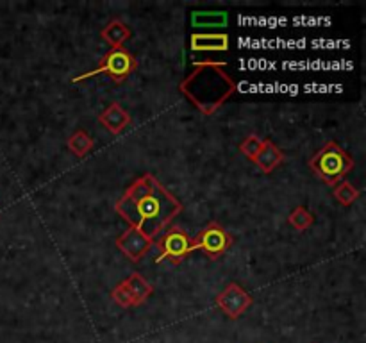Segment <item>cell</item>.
I'll return each mask as SVG.
<instances>
[{
  "label": "cell",
  "mask_w": 366,
  "mask_h": 343,
  "mask_svg": "<svg viewBox=\"0 0 366 343\" xmlns=\"http://www.w3.org/2000/svg\"><path fill=\"white\" fill-rule=\"evenodd\" d=\"M115 207L131 227H136L152 242L182 211L181 202L152 174L136 179Z\"/></svg>",
  "instance_id": "cell-1"
},
{
  "label": "cell",
  "mask_w": 366,
  "mask_h": 343,
  "mask_svg": "<svg viewBox=\"0 0 366 343\" xmlns=\"http://www.w3.org/2000/svg\"><path fill=\"white\" fill-rule=\"evenodd\" d=\"M195 70L181 82L179 89L205 117L218 111L224 102L236 92V82L224 72L221 61H195Z\"/></svg>",
  "instance_id": "cell-2"
},
{
  "label": "cell",
  "mask_w": 366,
  "mask_h": 343,
  "mask_svg": "<svg viewBox=\"0 0 366 343\" xmlns=\"http://www.w3.org/2000/svg\"><path fill=\"white\" fill-rule=\"evenodd\" d=\"M309 166L325 184L336 186L349 172H352L354 159L338 143L329 142L311 159Z\"/></svg>",
  "instance_id": "cell-3"
},
{
  "label": "cell",
  "mask_w": 366,
  "mask_h": 343,
  "mask_svg": "<svg viewBox=\"0 0 366 343\" xmlns=\"http://www.w3.org/2000/svg\"><path fill=\"white\" fill-rule=\"evenodd\" d=\"M136 65H138L136 59L131 56V52H127L125 49H113L105 54L104 59H102V63L98 65V68L75 77L73 82H81V81H85V79H88V77L101 75V73L109 75L115 82H122L134 72Z\"/></svg>",
  "instance_id": "cell-4"
},
{
  "label": "cell",
  "mask_w": 366,
  "mask_h": 343,
  "mask_svg": "<svg viewBox=\"0 0 366 343\" xmlns=\"http://www.w3.org/2000/svg\"><path fill=\"white\" fill-rule=\"evenodd\" d=\"M152 293L154 288L150 286L149 281L143 275L138 274V272H134V274H131L129 277L125 279L124 283H120L111 291V297H113V300L118 306L134 307L145 302Z\"/></svg>",
  "instance_id": "cell-5"
},
{
  "label": "cell",
  "mask_w": 366,
  "mask_h": 343,
  "mask_svg": "<svg viewBox=\"0 0 366 343\" xmlns=\"http://www.w3.org/2000/svg\"><path fill=\"white\" fill-rule=\"evenodd\" d=\"M230 245H233V236L218 224H210L191 242V251L198 249L210 259H218L221 254H226L229 251Z\"/></svg>",
  "instance_id": "cell-6"
},
{
  "label": "cell",
  "mask_w": 366,
  "mask_h": 343,
  "mask_svg": "<svg viewBox=\"0 0 366 343\" xmlns=\"http://www.w3.org/2000/svg\"><path fill=\"white\" fill-rule=\"evenodd\" d=\"M191 242L193 240L189 238L188 233H184L179 227H173V229L166 231L165 235H161L159 238V258L157 263L161 261H170L173 265H179L181 261H184L186 256L191 252Z\"/></svg>",
  "instance_id": "cell-7"
},
{
  "label": "cell",
  "mask_w": 366,
  "mask_h": 343,
  "mask_svg": "<svg viewBox=\"0 0 366 343\" xmlns=\"http://www.w3.org/2000/svg\"><path fill=\"white\" fill-rule=\"evenodd\" d=\"M214 302H217L218 309H220L227 319L236 320L249 309L250 304H252V297H250L240 284L230 283L227 284L226 290L218 295Z\"/></svg>",
  "instance_id": "cell-8"
},
{
  "label": "cell",
  "mask_w": 366,
  "mask_h": 343,
  "mask_svg": "<svg viewBox=\"0 0 366 343\" xmlns=\"http://www.w3.org/2000/svg\"><path fill=\"white\" fill-rule=\"evenodd\" d=\"M152 240L147 238L141 231H138L136 227H129V229L122 233L117 240V247L120 249L122 254L125 258H129L133 263L140 261L152 247Z\"/></svg>",
  "instance_id": "cell-9"
},
{
  "label": "cell",
  "mask_w": 366,
  "mask_h": 343,
  "mask_svg": "<svg viewBox=\"0 0 366 343\" xmlns=\"http://www.w3.org/2000/svg\"><path fill=\"white\" fill-rule=\"evenodd\" d=\"M189 41L193 52H227L229 50V36L224 33H195Z\"/></svg>",
  "instance_id": "cell-10"
},
{
  "label": "cell",
  "mask_w": 366,
  "mask_h": 343,
  "mask_svg": "<svg viewBox=\"0 0 366 343\" xmlns=\"http://www.w3.org/2000/svg\"><path fill=\"white\" fill-rule=\"evenodd\" d=\"M102 126L109 131V133L118 134L131 124V115L122 108L120 104H111L104 113L98 117Z\"/></svg>",
  "instance_id": "cell-11"
},
{
  "label": "cell",
  "mask_w": 366,
  "mask_h": 343,
  "mask_svg": "<svg viewBox=\"0 0 366 343\" xmlns=\"http://www.w3.org/2000/svg\"><path fill=\"white\" fill-rule=\"evenodd\" d=\"M282 159H284V156H282L281 150L275 147V143L270 142V140H263V147L258 156L254 158V163H256L265 174H270V172H274V170L281 165Z\"/></svg>",
  "instance_id": "cell-12"
},
{
  "label": "cell",
  "mask_w": 366,
  "mask_h": 343,
  "mask_svg": "<svg viewBox=\"0 0 366 343\" xmlns=\"http://www.w3.org/2000/svg\"><path fill=\"white\" fill-rule=\"evenodd\" d=\"M131 34H133L131 33V29L127 27L124 22L113 20V22H109V24L102 29L101 36H102V40H104L105 43L111 45L113 49H122V45L129 40Z\"/></svg>",
  "instance_id": "cell-13"
},
{
  "label": "cell",
  "mask_w": 366,
  "mask_h": 343,
  "mask_svg": "<svg viewBox=\"0 0 366 343\" xmlns=\"http://www.w3.org/2000/svg\"><path fill=\"white\" fill-rule=\"evenodd\" d=\"M229 24V15L226 11H193L191 25L193 27H226Z\"/></svg>",
  "instance_id": "cell-14"
},
{
  "label": "cell",
  "mask_w": 366,
  "mask_h": 343,
  "mask_svg": "<svg viewBox=\"0 0 366 343\" xmlns=\"http://www.w3.org/2000/svg\"><path fill=\"white\" fill-rule=\"evenodd\" d=\"M332 195L334 198L342 204V206H352L356 200L359 198V195H361V191L356 188V186H352L350 182L346 181H342L338 182V184L334 186V190H332Z\"/></svg>",
  "instance_id": "cell-15"
},
{
  "label": "cell",
  "mask_w": 366,
  "mask_h": 343,
  "mask_svg": "<svg viewBox=\"0 0 366 343\" xmlns=\"http://www.w3.org/2000/svg\"><path fill=\"white\" fill-rule=\"evenodd\" d=\"M68 149L79 158H85L86 154L93 149V140L86 131H75L68 138Z\"/></svg>",
  "instance_id": "cell-16"
},
{
  "label": "cell",
  "mask_w": 366,
  "mask_h": 343,
  "mask_svg": "<svg viewBox=\"0 0 366 343\" xmlns=\"http://www.w3.org/2000/svg\"><path fill=\"white\" fill-rule=\"evenodd\" d=\"M314 214L309 210H306L304 206H298L297 210H293L288 217V224L291 227H295L297 231H306L313 226Z\"/></svg>",
  "instance_id": "cell-17"
},
{
  "label": "cell",
  "mask_w": 366,
  "mask_h": 343,
  "mask_svg": "<svg viewBox=\"0 0 366 343\" xmlns=\"http://www.w3.org/2000/svg\"><path fill=\"white\" fill-rule=\"evenodd\" d=\"M263 147V140L258 136V134H250V136H247L245 140L242 142V145H240V150H242L243 154H245L247 158L252 159L258 156L259 150H261Z\"/></svg>",
  "instance_id": "cell-18"
}]
</instances>
